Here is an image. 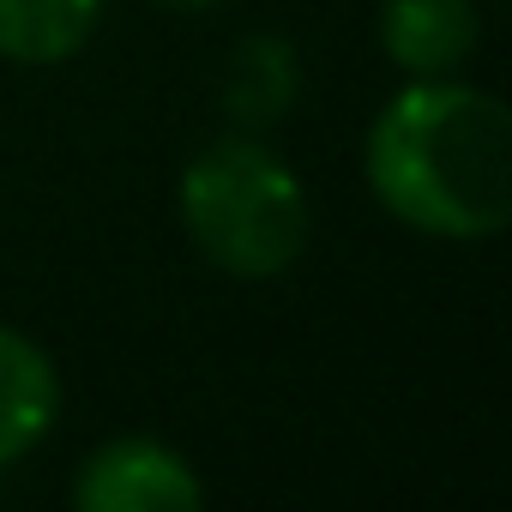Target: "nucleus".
<instances>
[{
  "instance_id": "1",
  "label": "nucleus",
  "mask_w": 512,
  "mask_h": 512,
  "mask_svg": "<svg viewBox=\"0 0 512 512\" xmlns=\"http://www.w3.org/2000/svg\"><path fill=\"white\" fill-rule=\"evenodd\" d=\"M362 169L374 199L416 235L494 241L512 223V115L494 91L452 73L386 97Z\"/></svg>"
},
{
  "instance_id": "4",
  "label": "nucleus",
  "mask_w": 512,
  "mask_h": 512,
  "mask_svg": "<svg viewBox=\"0 0 512 512\" xmlns=\"http://www.w3.org/2000/svg\"><path fill=\"white\" fill-rule=\"evenodd\" d=\"M476 0H380V49L404 79L458 73L476 55Z\"/></svg>"
},
{
  "instance_id": "3",
  "label": "nucleus",
  "mask_w": 512,
  "mask_h": 512,
  "mask_svg": "<svg viewBox=\"0 0 512 512\" xmlns=\"http://www.w3.org/2000/svg\"><path fill=\"white\" fill-rule=\"evenodd\" d=\"M73 506L79 512H199L205 482L187 464V452H175L169 440L121 434L79 464Z\"/></svg>"
},
{
  "instance_id": "2",
  "label": "nucleus",
  "mask_w": 512,
  "mask_h": 512,
  "mask_svg": "<svg viewBox=\"0 0 512 512\" xmlns=\"http://www.w3.org/2000/svg\"><path fill=\"white\" fill-rule=\"evenodd\" d=\"M175 211L205 260L235 284L284 278L314 241V199L260 133L211 139L175 181Z\"/></svg>"
},
{
  "instance_id": "7",
  "label": "nucleus",
  "mask_w": 512,
  "mask_h": 512,
  "mask_svg": "<svg viewBox=\"0 0 512 512\" xmlns=\"http://www.w3.org/2000/svg\"><path fill=\"white\" fill-rule=\"evenodd\" d=\"M103 7L109 0H0V55L19 67H61L97 37Z\"/></svg>"
},
{
  "instance_id": "8",
  "label": "nucleus",
  "mask_w": 512,
  "mask_h": 512,
  "mask_svg": "<svg viewBox=\"0 0 512 512\" xmlns=\"http://www.w3.org/2000/svg\"><path fill=\"white\" fill-rule=\"evenodd\" d=\"M163 7H181V13H199V7H217V0H163Z\"/></svg>"
},
{
  "instance_id": "6",
  "label": "nucleus",
  "mask_w": 512,
  "mask_h": 512,
  "mask_svg": "<svg viewBox=\"0 0 512 512\" xmlns=\"http://www.w3.org/2000/svg\"><path fill=\"white\" fill-rule=\"evenodd\" d=\"M223 115L241 127V133H266L278 127L296 97H302V61L290 49V37H272V31H253L229 49L223 61Z\"/></svg>"
},
{
  "instance_id": "5",
  "label": "nucleus",
  "mask_w": 512,
  "mask_h": 512,
  "mask_svg": "<svg viewBox=\"0 0 512 512\" xmlns=\"http://www.w3.org/2000/svg\"><path fill=\"white\" fill-rule=\"evenodd\" d=\"M61 422V368L55 356L0 320V470L31 458Z\"/></svg>"
}]
</instances>
